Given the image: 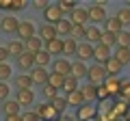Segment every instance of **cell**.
Here are the masks:
<instances>
[{
    "instance_id": "cell-1",
    "label": "cell",
    "mask_w": 130,
    "mask_h": 121,
    "mask_svg": "<svg viewBox=\"0 0 130 121\" xmlns=\"http://www.w3.org/2000/svg\"><path fill=\"white\" fill-rule=\"evenodd\" d=\"M87 78H89V84H102L104 80H106V71H104L102 65H93L87 69Z\"/></svg>"
},
{
    "instance_id": "cell-2",
    "label": "cell",
    "mask_w": 130,
    "mask_h": 121,
    "mask_svg": "<svg viewBox=\"0 0 130 121\" xmlns=\"http://www.w3.org/2000/svg\"><path fill=\"white\" fill-rule=\"evenodd\" d=\"M113 56L111 48L102 46V43H98V46H93V58H95V65H104L108 58Z\"/></svg>"
},
{
    "instance_id": "cell-3",
    "label": "cell",
    "mask_w": 130,
    "mask_h": 121,
    "mask_svg": "<svg viewBox=\"0 0 130 121\" xmlns=\"http://www.w3.org/2000/svg\"><path fill=\"white\" fill-rule=\"evenodd\" d=\"M18 37H20V41H28L30 37H35V24L32 22H28V19H24V22H20V26H18Z\"/></svg>"
},
{
    "instance_id": "cell-4",
    "label": "cell",
    "mask_w": 130,
    "mask_h": 121,
    "mask_svg": "<svg viewBox=\"0 0 130 121\" xmlns=\"http://www.w3.org/2000/svg\"><path fill=\"white\" fill-rule=\"evenodd\" d=\"M43 17H46V24H52L54 26L56 22L63 19V11L59 9V5H48V9L43 11Z\"/></svg>"
},
{
    "instance_id": "cell-5",
    "label": "cell",
    "mask_w": 130,
    "mask_h": 121,
    "mask_svg": "<svg viewBox=\"0 0 130 121\" xmlns=\"http://www.w3.org/2000/svg\"><path fill=\"white\" fill-rule=\"evenodd\" d=\"M87 19H89L87 9H80V7H76V9L70 13V22H72V26H87Z\"/></svg>"
},
{
    "instance_id": "cell-6",
    "label": "cell",
    "mask_w": 130,
    "mask_h": 121,
    "mask_svg": "<svg viewBox=\"0 0 130 121\" xmlns=\"http://www.w3.org/2000/svg\"><path fill=\"white\" fill-rule=\"evenodd\" d=\"M70 69H72V63L67 58H56L54 65H52V74H59V76H63V78L70 76Z\"/></svg>"
},
{
    "instance_id": "cell-7",
    "label": "cell",
    "mask_w": 130,
    "mask_h": 121,
    "mask_svg": "<svg viewBox=\"0 0 130 121\" xmlns=\"http://www.w3.org/2000/svg\"><path fill=\"white\" fill-rule=\"evenodd\" d=\"M95 106H91L89 102H85L83 106H78V112H76V117H78L80 121H89V119H93L95 117Z\"/></svg>"
},
{
    "instance_id": "cell-8",
    "label": "cell",
    "mask_w": 130,
    "mask_h": 121,
    "mask_svg": "<svg viewBox=\"0 0 130 121\" xmlns=\"http://www.w3.org/2000/svg\"><path fill=\"white\" fill-rule=\"evenodd\" d=\"M87 15H89V22L93 24H100L106 19V11H104V7H95L93 5L91 9H87Z\"/></svg>"
},
{
    "instance_id": "cell-9",
    "label": "cell",
    "mask_w": 130,
    "mask_h": 121,
    "mask_svg": "<svg viewBox=\"0 0 130 121\" xmlns=\"http://www.w3.org/2000/svg\"><path fill=\"white\" fill-rule=\"evenodd\" d=\"M102 87L106 89L108 97H111V95H119L121 82H119V78H111V76H106V80H104V82H102Z\"/></svg>"
},
{
    "instance_id": "cell-10",
    "label": "cell",
    "mask_w": 130,
    "mask_h": 121,
    "mask_svg": "<svg viewBox=\"0 0 130 121\" xmlns=\"http://www.w3.org/2000/svg\"><path fill=\"white\" fill-rule=\"evenodd\" d=\"M48 71L46 67H35V69L30 71V82L32 84H48Z\"/></svg>"
},
{
    "instance_id": "cell-11",
    "label": "cell",
    "mask_w": 130,
    "mask_h": 121,
    "mask_svg": "<svg viewBox=\"0 0 130 121\" xmlns=\"http://www.w3.org/2000/svg\"><path fill=\"white\" fill-rule=\"evenodd\" d=\"M24 50H26L28 54L35 56L37 52H41V50H43V41H41L39 37H30L28 41H24Z\"/></svg>"
},
{
    "instance_id": "cell-12",
    "label": "cell",
    "mask_w": 130,
    "mask_h": 121,
    "mask_svg": "<svg viewBox=\"0 0 130 121\" xmlns=\"http://www.w3.org/2000/svg\"><path fill=\"white\" fill-rule=\"evenodd\" d=\"M35 112H37V117H39V119H48V121H52L56 115H59V112H56L54 108L50 106V104H39Z\"/></svg>"
},
{
    "instance_id": "cell-13",
    "label": "cell",
    "mask_w": 130,
    "mask_h": 121,
    "mask_svg": "<svg viewBox=\"0 0 130 121\" xmlns=\"http://www.w3.org/2000/svg\"><path fill=\"white\" fill-rule=\"evenodd\" d=\"M18 26H20V22L13 17V15H7L5 19H0V30H5V33H18Z\"/></svg>"
},
{
    "instance_id": "cell-14",
    "label": "cell",
    "mask_w": 130,
    "mask_h": 121,
    "mask_svg": "<svg viewBox=\"0 0 130 121\" xmlns=\"http://www.w3.org/2000/svg\"><path fill=\"white\" fill-rule=\"evenodd\" d=\"M76 56H78L80 63H85L87 58H93V46H89L87 41L78 43V48H76Z\"/></svg>"
},
{
    "instance_id": "cell-15",
    "label": "cell",
    "mask_w": 130,
    "mask_h": 121,
    "mask_svg": "<svg viewBox=\"0 0 130 121\" xmlns=\"http://www.w3.org/2000/svg\"><path fill=\"white\" fill-rule=\"evenodd\" d=\"M100 37H102V30H100V28L98 26H87L85 28V39H87V43L89 46H91V43H100Z\"/></svg>"
},
{
    "instance_id": "cell-16",
    "label": "cell",
    "mask_w": 130,
    "mask_h": 121,
    "mask_svg": "<svg viewBox=\"0 0 130 121\" xmlns=\"http://www.w3.org/2000/svg\"><path fill=\"white\" fill-rule=\"evenodd\" d=\"M43 50H46L48 54H63V39L56 37V39H52V41H46L43 43Z\"/></svg>"
},
{
    "instance_id": "cell-17",
    "label": "cell",
    "mask_w": 130,
    "mask_h": 121,
    "mask_svg": "<svg viewBox=\"0 0 130 121\" xmlns=\"http://www.w3.org/2000/svg\"><path fill=\"white\" fill-rule=\"evenodd\" d=\"M37 35H39V39H41L43 43L56 39V30H54V26H52V24H43V26L37 30Z\"/></svg>"
},
{
    "instance_id": "cell-18",
    "label": "cell",
    "mask_w": 130,
    "mask_h": 121,
    "mask_svg": "<svg viewBox=\"0 0 130 121\" xmlns=\"http://www.w3.org/2000/svg\"><path fill=\"white\" fill-rule=\"evenodd\" d=\"M80 95H83L85 102H91V99H98V87L95 84H85V87H78Z\"/></svg>"
},
{
    "instance_id": "cell-19",
    "label": "cell",
    "mask_w": 130,
    "mask_h": 121,
    "mask_svg": "<svg viewBox=\"0 0 130 121\" xmlns=\"http://www.w3.org/2000/svg\"><path fill=\"white\" fill-rule=\"evenodd\" d=\"M113 58H115L121 67L128 65V63H130V48H121V46H117V50H115V54H113Z\"/></svg>"
},
{
    "instance_id": "cell-20",
    "label": "cell",
    "mask_w": 130,
    "mask_h": 121,
    "mask_svg": "<svg viewBox=\"0 0 130 121\" xmlns=\"http://www.w3.org/2000/svg\"><path fill=\"white\" fill-rule=\"evenodd\" d=\"M15 102L20 106H30L35 102V93H32V89H26V91H18V99Z\"/></svg>"
},
{
    "instance_id": "cell-21",
    "label": "cell",
    "mask_w": 130,
    "mask_h": 121,
    "mask_svg": "<svg viewBox=\"0 0 130 121\" xmlns=\"http://www.w3.org/2000/svg\"><path fill=\"white\" fill-rule=\"evenodd\" d=\"M54 30H56V37L61 35V37L67 39V37H70V33H72V22H70V19H61V22L54 24Z\"/></svg>"
},
{
    "instance_id": "cell-22",
    "label": "cell",
    "mask_w": 130,
    "mask_h": 121,
    "mask_svg": "<svg viewBox=\"0 0 130 121\" xmlns=\"http://www.w3.org/2000/svg\"><path fill=\"white\" fill-rule=\"evenodd\" d=\"M102 67H104V71H106V76H111V78H117V74L121 71V65L117 63L115 58H113V56L106 61V63H104Z\"/></svg>"
},
{
    "instance_id": "cell-23",
    "label": "cell",
    "mask_w": 130,
    "mask_h": 121,
    "mask_svg": "<svg viewBox=\"0 0 130 121\" xmlns=\"http://www.w3.org/2000/svg\"><path fill=\"white\" fill-rule=\"evenodd\" d=\"M70 76L72 78H85L87 76V65L85 63H80V61H76V63H72V69H70Z\"/></svg>"
},
{
    "instance_id": "cell-24",
    "label": "cell",
    "mask_w": 130,
    "mask_h": 121,
    "mask_svg": "<svg viewBox=\"0 0 130 121\" xmlns=\"http://www.w3.org/2000/svg\"><path fill=\"white\" fill-rule=\"evenodd\" d=\"M7 52H9V56H15V58H18V56H22L24 52V43L20 41V39H15V41H11L9 46H7Z\"/></svg>"
},
{
    "instance_id": "cell-25",
    "label": "cell",
    "mask_w": 130,
    "mask_h": 121,
    "mask_svg": "<svg viewBox=\"0 0 130 121\" xmlns=\"http://www.w3.org/2000/svg\"><path fill=\"white\" fill-rule=\"evenodd\" d=\"M18 65L22 67V69H32V67H35V56L28 54V52H24L22 56H18Z\"/></svg>"
},
{
    "instance_id": "cell-26",
    "label": "cell",
    "mask_w": 130,
    "mask_h": 121,
    "mask_svg": "<svg viewBox=\"0 0 130 121\" xmlns=\"http://www.w3.org/2000/svg\"><path fill=\"white\" fill-rule=\"evenodd\" d=\"M100 43H102V46H106V48L117 46V35H115V33H108V30H104L102 37H100Z\"/></svg>"
},
{
    "instance_id": "cell-27",
    "label": "cell",
    "mask_w": 130,
    "mask_h": 121,
    "mask_svg": "<svg viewBox=\"0 0 130 121\" xmlns=\"http://www.w3.org/2000/svg\"><path fill=\"white\" fill-rule=\"evenodd\" d=\"M15 87H18V91H26V89H30V87H32L30 76H26V74L18 76V78H15Z\"/></svg>"
},
{
    "instance_id": "cell-28",
    "label": "cell",
    "mask_w": 130,
    "mask_h": 121,
    "mask_svg": "<svg viewBox=\"0 0 130 121\" xmlns=\"http://www.w3.org/2000/svg\"><path fill=\"white\" fill-rule=\"evenodd\" d=\"M65 102L70 104V106H83L85 99H83V95H80V91H74V93H67Z\"/></svg>"
},
{
    "instance_id": "cell-29",
    "label": "cell",
    "mask_w": 130,
    "mask_h": 121,
    "mask_svg": "<svg viewBox=\"0 0 130 121\" xmlns=\"http://www.w3.org/2000/svg\"><path fill=\"white\" fill-rule=\"evenodd\" d=\"M2 108H5V115L7 117H9V115H20V104L15 102V99H7Z\"/></svg>"
},
{
    "instance_id": "cell-30",
    "label": "cell",
    "mask_w": 130,
    "mask_h": 121,
    "mask_svg": "<svg viewBox=\"0 0 130 121\" xmlns=\"http://www.w3.org/2000/svg\"><path fill=\"white\" fill-rule=\"evenodd\" d=\"M63 91H65V93H74V91H78V80L72 78V76H67V78L63 80Z\"/></svg>"
},
{
    "instance_id": "cell-31",
    "label": "cell",
    "mask_w": 130,
    "mask_h": 121,
    "mask_svg": "<svg viewBox=\"0 0 130 121\" xmlns=\"http://www.w3.org/2000/svg\"><path fill=\"white\" fill-rule=\"evenodd\" d=\"M48 63H50V54H48L46 50H41V52L35 54V67H46Z\"/></svg>"
},
{
    "instance_id": "cell-32",
    "label": "cell",
    "mask_w": 130,
    "mask_h": 121,
    "mask_svg": "<svg viewBox=\"0 0 130 121\" xmlns=\"http://www.w3.org/2000/svg\"><path fill=\"white\" fill-rule=\"evenodd\" d=\"M76 48H78V41H74L72 37L63 39V54H76Z\"/></svg>"
},
{
    "instance_id": "cell-33",
    "label": "cell",
    "mask_w": 130,
    "mask_h": 121,
    "mask_svg": "<svg viewBox=\"0 0 130 121\" xmlns=\"http://www.w3.org/2000/svg\"><path fill=\"white\" fill-rule=\"evenodd\" d=\"M106 30L108 33H121V30H124V26H121V22L117 17H111V19H106Z\"/></svg>"
},
{
    "instance_id": "cell-34",
    "label": "cell",
    "mask_w": 130,
    "mask_h": 121,
    "mask_svg": "<svg viewBox=\"0 0 130 121\" xmlns=\"http://www.w3.org/2000/svg\"><path fill=\"white\" fill-rule=\"evenodd\" d=\"M63 76H59V74H50L48 76V84H50L52 89H56V91H59V89H63Z\"/></svg>"
},
{
    "instance_id": "cell-35",
    "label": "cell",
    "mask_w": 130,
    "mask_h": 121,
    "mask_svg": "<svg viewBox=\"0 0 130 121\" xmlns=\"http://www.w3.org/2000/svg\"><path fill=\"white\" fill-rule=\"evenodd\" d=\"M117 46H121V48H130V33H128V30H121V33H117Z\"/></svg>"
},
{
    "instance_id": "cell-36",
    "label": "cell",
    "mask_w": 130,
    "mask_h": 121,
    "mask_svg": "<svg viewBox=\"0 0 130 121\" xmlns=\"http://www.w3.org/2000/svg\"><path fill=\"white\" fill-rule=\"evenodd\" d=\"M52 108H54L56 112H63L65 110V106H67V102H65V97H59V95H56L54 99H52V104H50Z\"/></svg>"
},
{
    "instance_id": "cell-37",
    "label": "cell",
    "mask_w": 130,
    "mask_h": 121,
    "mask_svg": "<svg viewBox=\"0 0 130 121\" xmlns=\"http://www.w3.org/2000/svg\"><path fill=\"white\" fill-rule=\"evenodd\" d=\"M85 28H87V26H72V33H70V37L74 39V41H78L80 37H85Z\"/></svg>"
},
{
    "instance_id": "cell-38",
    "label": "cell",
    "mask_w": 130,
    "mask_h": 121,
    "mask_svg": "<svg viewBox=\"0 0 130 121\" xmlns=\"http://www.w3.org/2000/svg\"><path fill=\"white\" fill-rule=\"evenodd\" d=\"M59 9L63 11V13H65V11H70V13H72V11L76 9V2H74V0H61V2H59Z\"/></svg>"
},
{
    "instance_id": "cell-39",
    "label": "cell",
    "mask_w": 130,
    "mask_h": 121,
    "mask_svg": "<svg viewBox=\"0 0 130 121\" xmlns=\"http://www.w3.org/2000/svg\"><path fill=\"white\" fill-rule=\"evenodd\" d=\"M115 17L121 22V26H124V24H130V9H119V13H117Z\"/></svg>"
},
{
    "instance_id": "cell-40",
    "label": "cell",
    "mask_w": 130,
    "mask_h": 121,
    "mask_svg": "<svg viewBox=\"0 0 130 121\" xmlns=\"http://www.w3.org/2000/svg\"><path fill=\"white\" fill-rule=\"evenodd\" d=\"M9 93H11V89L7 82H0V102H7L9 99Z\"/></svg>"
},
{
    "instance_id": "cell-41",
    "label": "cell",
    "mask_w": 130,
    "mask_h": 121,
    "mask_svg": "<svg viewBox=\"0 0 130 121\" xmlns=\"http://www.w3.org/2000/svg\"><path fill=\"white\" fill-rule=\"evenodd\" d=\"M43 97H46V99H50V102H52V99L56 97V89H52L50 84H43Z\"/></svg>"
},
{
    "instance_id": "cell-42",
    "label": "cell",
    "mask_w": 130,
    "mask_h": 121,
    "mask_svg": "<svg viewBox=\"0 0 130 121\" xmlns=\"http://www.w3.org/2000/svg\"><path fill=\"white\" fill-rule=\"evenodd\" d=\"M26 7H28L26 0H11V11H22Z\"/></svg>"
},
{
    "instance_id": "cell-43",
    "label": "cell",
    "mask_w": 130,
    "mask_h": 121,
    "mask_svg": "<svg viewBox=\"0 0 130 121\" xmlns=\"http://www.w3.org/2000/svg\"><path fill=\"white\" fill-rule=\"evenodd\" d=\"M9 76H11V67L7 65V63H2V65H0V82H5Z\"/></svg>"
},
{
    "instance_id": "cell-44",
    "label": "cell",
    "mask_w": 130,
    "mask_h": 121,
    "mask_svg": "<svg viewBox=\"0 0 130 121\" xmlns=\"http://www.w3.org/2000/svg\"><path fill=\"white\" fill-rule=\"evenodd\" d=\"M22 121H41V119L37 117L35 110H30V112H24V115H22Z\"/></svg>"
},
{
    "instance_id": "cell-45",
    "label": "cell",
    "mask_w": 130,
    "mask_h": 121,
    "mask_svg": "<svg viewBox=\"0 0 130 121\" xmlns=\"http://www.w3.org/2000/svg\"><path fill=\"white\" fill-rule=\"evenodd\" d=\"M119 95H124V97H130V82H121Z\"/></svg>"
},
{
    "instance_id": "cell-46",
    "label": "cell",
    "mask_w": 130,
    "mask_h": 121,
    "mask_svg": "<svg viewBox=\"0 0 130 121\" xmlns=\"http://www.w3.org/2000/svg\"><path fill=\"white\" fill-rule=\"evenodd\" d=\"M32 7H35V9H39V11H46V9H48V0H35V2H32Z\"/></svg>"
},
{
    "instance_id": "cell-47",
    "label": "cell",
    "mask_w": 130,
    "mask_h": 121,
    "mask_svg": "<svg viewBox=\"0 0 130 121\" xmlns=\"http://www.w3.org/2000/svg\"><path fill=\"white\" fill-rule=\"evenodd\" d=\"M7 58H9V52H7V48H0V65H2V63H7Z\"/></svg>"
},
{
    "instance_id": "cell-48",
    "label": "cell",
    "mask_w": 130,
    "mask_h": 121,
    "mask_svg": "<svg viewBox=\"0 0 130 121\" xmlns=\"http://www.w3.org/2000/svg\"><path fill=\"white\" fill-rule=\"evenodd\" d=\"M108 93H106V89L104 87H98V99H106Z\"/></svg>"
},
{
    "instance_id": "cell-49",
    "label": "cell",
    "mask_w": 130,
    "mask_h": 121,
    "mask_svg": "<svg viewBox=\"0 0 130 121\" xmlns=\"http://www.w3.org/2000/svg\"><path fill=\"white\" fill-rule=\"evenodd\" d=\"M0 9H7V11H11V0H0Z\"/></svg>"
},
{
    "instance_id": "cell-50",
    "label": "cell",
    "mask_w": 130,
    "mask_h": 121,
    "mask_svg": "<svg viewBox=\"0 0 130 121\" xmlns=\"http://www.w3.org/2000/svg\"><path fill=\"white\" fill-rule=\"evenodd\" d=\"M5 121H22V115H9Z\"/></svg>"
}]
</instances>
